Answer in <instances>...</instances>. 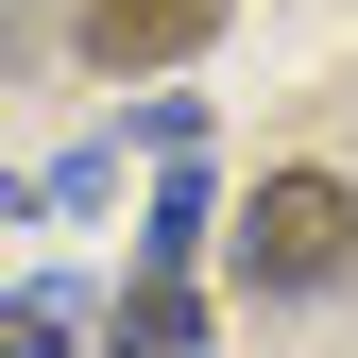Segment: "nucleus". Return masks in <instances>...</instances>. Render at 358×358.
I'll return each mask as SVG.
<instances>
[{
	"label": "nucleus",
	"mask_w": 358,
	"mask_h": 358,
	"mask_svg": "<svg viewBox=\"0 0 358 358\" xmlns=\"http://www.w3.org/2000/svg\"><path fill=\"white\" fill-rule=\"evenodd\" d=\"M120 358H205V307H188V273H171V256L120 290Z\"/></svg>",
	"instance_id": "nucleus-3"
},
{
	"label": "nucleus",
	"mask_w": 358,
	"mask_h": 358,
	"mask_svg": "<svg viewBox=\"0 0 358 358\" xmlns=\"http://www.w3.org/2000/svg\"><path fill=\"white\" fill-rule=\"evenodd\" d=\"M239 290H273V307L358 290V188L341 171H273V188L239 205Z\"/></svg>",
	"instance_id": "nucleus-1"
},
{
	"label": "nucleus",
	"mask_w": 358,
	"mask_h": 358,
	"mask_svg": "<svg viewBox=\"0 0 358 358\" xmlns=\"http://www.w3.org/2000/svg\"><path fill=\"white\" fill-rule=\"evenodd\" d=\"M0 358H69V307H34V290H17V307H0Z\"/></svg>",
	"instance_id": "nucleus-4"
},
{
	"label": "nucleus",
	"mask_w": 358,
	"mask_h": 358,
	"mask_svg": "<svg viewBox=\"0 0 358 358\" xmlns=\"http://www.w3.org/2000/svg\"><path fill=\"white\" fill-rule=\"evenodd\" d=\"M52 52V0H0V69H34Z\"/></svg>",
	"instance_id": "nucleus-5"
},
{
	"label": "nucleus",
	"mask_w": 358,
	"mask_h": 358,
	"mask_svg": "<svg viewBox=\"0 0 358 358\" xmlns=\"http://www.w3.org/2000/svg\"><path fill=\"white\" fill-rule=\"evenodd\" d=\"M85 69H120V85H137V69H188L205 52V34H222V0H85Z\"/></svg>",
	"instance_id": "nucleus-2"
}]
</instances>
